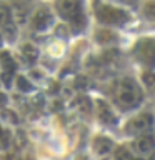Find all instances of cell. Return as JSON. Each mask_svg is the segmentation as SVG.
Returning a JSON list of instances; mask_svg holds the SVG:
<instances>
[{"label": "cell", "instance_id": "6da1fadb", "mask_svg": "<svg viewBox=\"0 0 155 160\" xmlns=\"http://www.w3.org/2000/svg\"><path fill=\"white\" fill-rule=\"evenodd\" d=\"M115 95H117V102L122 105L123 108L137 107V105L142 102V97H143V93H142V90H140V87L137 85V82L132 78L120 80Z\"/></svg>", "mask_w": 155, "mask_h": 160}, {"label": "cell", "instance_id": "7a4b0ae2", "mask_svg": "<svg viewBox=\"0 0 155 160\" xmlns=\"http://www.w3.org/2000/svg\"><path fill=\"white\" fill-rule=\"evenodd\" d=\"M95 17L100 23L103 25H123L128 20V15L125 10L117 8L113 5H107V3H95Z\"/></svg>", "mask_w": 155, "mask_h": 160}, {"label": "cell", "instance_id": "3957f363", "mask_svg": "<svg viewBox=\"0 0 155 160\" xmlns=\"http://www.w3.org/2000/svg\"><path fill=\"white\" fill-rule=\"evenodd\" d=\"M133 55L145 67H155V38H140L133 47Z\"/></svg>", "mask_w": 155, "mask_h": 160}, {"label": "cell", "instance_id": "277c9868", "mask_svg": "<svg viewBox=\"0 0 155 160\" xmlns=\"http://www.w3.org/2000/svg\"><path fill=\"white\" fill-rule=\"evenodd\" d=\"M55 8H57L58 15L68 22L82 15V3L80 0H55Z\"/></svg>", "mask_w": 155, "mask_h": 160}, {"label": "cell", "instance_id": "5b68a950", "mask_svg": "<svg viewBox=\"0 0 155 160\" xmlns=\"http://www.w3.org/2000/svg\"><path fill=\"white\" fill-rule=\"evenodd\" d=\"M153 123V117L152 113H140L137 117H133L132 120L128 122L127 125V132L128 133H142V132H147V130L152 127Z\"/></svg>", "mask_w": 155, "mask_h": 160}, {"label": "cell", "instance_id": "8992f818", "mask_svg": "<svg viewBox=\"0 0 155 160\" xmlns=\"http://www.w3.org/2000/svg\"><path fill=\"white\" fill-rule=\"evenodd\" d=\"M53 22V17L52 13H50L48 8H38L37 13L32 17V28L33 30H38V32H43V30H47L50 25Z\"/></svg>", "mask_w": 155, "mask_h": 160}, {"label": "cell", "instance_id": "52a82bcc", "mask_svg": "<svg viewBox=\"0 0 155 160\" xmlns=\"http://www.w3.org/2000/svg\"><path fill=\"white\" fill-rule=\"evenodd\" d=\"M97 113H98V118L102 120L103 123H117V117H115V113L110 110V107L107 103L103 102V100H98L97 102Z\"/></svg>", "mask_w": 155, "mask_h": 160}, {"label": "cell", "instance_id": "ba28073f", "mask_svg": "<svg viewBox=\"0 0 155 160\" xmlns=\"http://www.w3.org/2000/svg\"><path fill=\"white\" fill-rule=\"evenodd\" d=\"M33 0H13V7H15V13L20 22H25L27 15L30 12V7H32Z\"/></svg>", "mask_w": 155, "mask_h": 160}, {"label": "cell", "instance_id": "9c48e42d", "mask_svg": "<svg viewBox=\"0 0 155 160\" xmlns=\"http://www.w3.org/2000/svg\"><path fill=\"white\" fill-rule=\"evenodd\" d=\"M135 148L138 150L140 153H148L155 148V138L152 135H143V137L137 138L135 142Z\"/></svg>", "mask_w": 155, "mask_h": 160}, {"label": "cell", "instance_id": "30bf717a", "mask_svg": "<svg viewBox=\"0 0 155 160\" xmlns=\"http://www.w3.org/2000/svg\"><path fill=\"white\" fill-rule=\"evenodd\" d=\"M113 147V142L107 137H97L93 140V152L98 155H105L110 152V148Z\"/></svg>", "mask_w": 155, "mask_h": 160}, {"label": "cell", "instance_id": "8fae6325", "mask_svg": "<svg viewBox=\"0 0 155 160\" xmlns=\"http://www.w3.org/2000/svg\"><path fill=\"white\" fill-rule=\"evenodd\" d=\"M95 40H97L98 43H108V42H115L117 40V35L113 32H110L107 28H102L98 30V32H95Z\"/></svg>", "mask_w": 155, "mask_h": 160}, {"label": "cell", "instance_id": "7c38bea8", "mask_svg": "<svg viewBox=\"0 0 155 160\" xmlns=\"http://www.w3.org/2000/svg\"><path fill=\"white\" fill-rule=\"evenodd\" d=\"M22 53H23V57L27 58L28 62H35L37 57H38V50L32 43H25L23 47H22Z\"/></svg>", "mask_w": 155, "mask_h": 160}, {"label": "cell", "instance_id": "4fadbf2b", "mask_svg": "<svg viewBox=\"0 0 155 160\" xmlns=\"http://www.w3.org/2000/svg\"><path fill=\"white\" fill-rule=\"evenodd\" d=\"M0 62H2L3 72L13 73V70H15V62H13V58L10 57L8 52H2V55H0Z\"/></svg>", "mask_w": 155, "mask_h": 160}, {"label": "cell", "instance_id": "5bb4252c", "mask_svg": "<svg viewBox=\"0 0 155 160\" xmlns=\"http://www.w3.org/2000/svg\"><path fill=\"white\" fill-rule=\"evenodd\" d=\"M142 13L145 18L155 20V0H147L142 7Z\"/></svg>", "mask_w": 155, "mask_h": 160}, {"label": "cell", "instance_id": "9a60e30c", "mask_svg": "<svg viewBox=\"0 0 155 160\" xmlns=\"http://www.w3.org/2000/svg\"><path fill=\"white\" fill-rule=\"evenodd\" d=\"M12 23V15H10V10L7 5L0 3V27H5V25Z\"/></svg>", "mask_w": 155, "mask_h": 160}, {"label": "cell", "instance_id": "2e32d148", "mask_svg": "<svg viewBox=\"0 0 155 160\" xmlns=\"http://www.w3.org/2000/svg\"><path fill=\"white\" fill-rule=\"evenodd\" d=\"M17 88L22 93H27V92H30V90H33V85L30 83L23 75H18V77H17Z\"/></svg>", "mask_w": 155, "mask_h": 160}, {"label": "cell", "instance_id": "e0dca14e", "mask_svg": "<svg viewBox=\"0 0 155 160\" xmlns=\"http://www.w3.org/2000/svg\"><path fill=\"white\" fill-rule=\"evenodd\" d=\"M142 80H143L145 87H147L150 92H155V73H152V72H145V73L142 75Z\"/></svg>", "mask_w": 155, "mask_h": 160}, {"label": "cell", "instance_id": "ac0fdd59", "mask_svg": "<svg viewBox=\"0 0 155 160\" xmlns=\"http://www.w3.org/2000/svg\"><path fill=\"white\" fill-rule=\"evenodd\" d=\"M115 160H132V153L127 147H118L115 150Z\"/></svg>", "mask_w": 155, "mask_h": 160}, {"label": "cell", "instance_id": "d6986e66", "mask_svg": "<svg viewBox=\"0 0 155 160\" xmlns=\"http://www.w3.org/2000/svg\"><path fill=\"white\" fill-rule=\"evenodd\" d=\"M0 117H2L3 120H7V122H10V123H18L17 113L12 112V110H8V108H3L2 112H0Z\"/></svg>", "mask_w": 155, "mask_h": 160}, {"label": "cell", "instance_id": "ffe728a7", "mask_svg": "<svg viewBox=\"0 0 155 160\" xmlns=\"http://www.w3.org/2000/svg\"><path fill=\"white\" fill-rule=\"evenodd\" d=\"M10 132L8 130H2L0 132V150H5V148H8V145H10Z\"/></svg>", "mask_w": 155, "mask_h": 160}, {"label": "cell", "instance_id": "44dd1931", "mask_svg": "<svg viewBox=\"0 0 155 160\" xmlns=\"http://www.w3.org/2000/svg\"><path fill=\"white\" fill-rule=\"evenodd\" d=\"M3 33H5V37L12 42V40L17 37V28H15L12 23H8V25H5V27H3Z\"/></svg>", "mask_w": 155, "mask_h": 160}, {"label": "cell", "instance_id": "7402d4cb", "mask_svg": "<svg viewBox=\"0 0 155 160\" xmlns=\"http://www.w3.org/2000/svg\"><path fill=\"white\" fill-rule=\"evenodd\" d=\"M25 143H27V137H25V132H23V130H18L17 135H15V145H17V147H23Z\"/></svg>", "mask_w": 155, "mask_h": 160}, {"label": "cell", "instance_id": "603a6c76", "mask_svg": "<svg viewBox=\"0 0 155 160\" xmlns=\"http://www.w3.org/2000/svg\"><path fill=\"white\" fill-rule=\"evenodd\" d=\"M0 78H2V82L5 83V87H10V85H12V73L10 72H3Z\"/></svg>", "mask_w": 155, "mask_h": 160}, {"label": "cell", "instance_id": "cb8c5ba5", "mask_svg": "<svg viewBox=\"0 0 155 160\" xmlns=\"http://www.w3.org/2000/svg\"><path fill=\"white\" fill-rule=\"evenodd\" d=\"M75 85H77L78 88H87V87H88V78L78 77V78H77V82H75Z\"/></svg>", "mask_w": 155, "mask_h": 160}, {"label": "cell", "instance_id": "d4e9b609", "mask_svg": "<svg viewBox=\"0 0 155 160\" xmlns=\"http://www.w3.org/2000/svg\"><path fill=\"white\" fill-rule=\"evenodd\" d=\"M82 110H85V112H90L92 110V103H90V100H88V97H83L82 98Z\"/></svg>", "mask_w": 155, "mask_h": 160}, {"label": "cell", "instance_id": "484cf974", "mask_svg": "<svg viewBox=\"0 0 155 160\" xmlns=\"http://www.w3.org/2000/svg\"><path fill=\"white\" fill-rule=\"evenodd\" d=\"M5 103H7V95L0 92V107H3Z\"/></svg>", "mask_w": 155, "mask_h": 160}, {"label": "cell", "instance_id": "4316f807", "mask_svg": "<svg viewBox=\"0 0 155 160\" xmlns=\"http://www.w3.org/2000/svg\"><path fill=\"white\" fill-rule=\"evenodd\" d=\"M138 0H122V3H125V5H135Z\"/></svg>", "mask_w": 155, "mask_h": 160}, {"label": "cell", "instance_id": "83f0119b", "mask_svg": "<svg viewBox=\"0 0 155 160\" xmlns=\"http://www.w3.org/2000/svg\"><path fill=\"white\" fill-rule=\"evenodd\" d=\"M62 108V103L60 102H53V110H60Z\"/></svg>", "mask_w": 155, "mask_h": 160}, {"label": "cell", "instance_id": "f1b7e54d", "mask_svg": "<svg viewBox=\"0 0 155 160\" xmlns=\"http://www.w3.org/2000/svg\"><path fill=\"white\" fill-rule=\"evenodd\" d=\"M2 43H3V38H2V35H0V47H2Z\"/></svg>", "mask_w": 155, "mask_h": 160}, {"label": "cell", "instance_id": "f546056e", "mask_svg": "<svg viewBox=\"0 0 155 160\" xmlns=\"http://www.w3.org/2000/svg\"><path fill=\"white\" fill-rule=\"evenodd\" d=\"M150 160H155V153H153V155H152V158H150Z\"/></svg>", "mask_w": 155, "mask_h": 160}, {"label": "cell", "instance_id": "4dcf8cb0", "mask_svg": "<svg viewBox=\"0 0 155 160\" xmlns=\"http://www.w3.org/2000/svg\"><path fill=\"white\" fill-rule=\"evenodd\" d=\"M132 160H142V158H132Z\"/></svg>", "mask_w": 155, "mask_h": 160}]
</instances>
